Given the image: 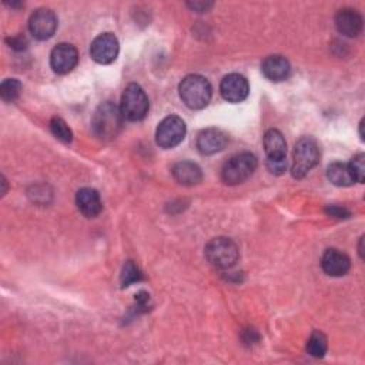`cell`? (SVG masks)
I'll list each match as a JSON object with an SVG mask.
<instances>
[{"instance_id": "cell-3", "label": "cell", "mask_w": 365, "mask_h": 365, "mask_svg": "<svg viewBox=\"0 0 365 365\" xmlns=\"http://www.w3.org/2000/svg\"><path fill=\"white\" fill-rule=\"evenodd\" d=\"M319 162V149L311 137H302L297 142L292 153L291 173L295 179L305 177Z\"/></svg>"}, {"instance_id": "cell-11", "label": "cell", "mask_w": 365, "mask_h": 365, "mask_svg": "<svg viewBox=\"0 0 365 365\" xmlns=\"http://www.w3.org/2000/svg\"><path fill=\"white\" fill-rule=\"evenodd\" d=\"M250 92L248 82L244 76L238 73L227 75L220 83V93L224 100L230 103H240L247 99Z\"/></svg>"}, {"instance_id": "cell-9", "label": "cell", "mask_w": 365, "mask_h": 365, "mask_svg": "<svg viewBox=\"0 0 365 365\" xmlns=\"http://www.w3.org/2000/svg\"><path fill=\"white\" fill-rule=\"evenodd\" d=\"M29 29L33 38L38 41H48L58 31V16L51 9H39L32 15L29 21Z\"/></svg>"}, {"instance_id": "cell-27", "label": "cell", "mask_w": 365, "mask_h": 365, "mask_svg": "<svg viewBox=\"0 0 365 365\" xmlns=\"http://www.w3.org/2000/svg\"><path fill=\"white\" fill-rule=\"evenodd\" d=\"M8 43L15 51H23V49L28 48V41H26V38L23 35H19V36H15V38H9Z\"/></svg>"}, {"instance_id": "cell-5", "label": "cell", "mask_w": 365, "mask_h": 365, "mask_svg": "<svg viewBox=\"0 0 365 365\" xmlns=\"http://www.w3.org/2000/svg\"><path fill=\"white\" fill-rule=\"evenodd\" d=\"M207 260L220 270H228L236 265L240 257L237 244L227 237H216L206 245Z\"/></svg>"}, {"instance_id": "cell-17", "label": "cell", "mask_w": 365, "mask_h": 365, "mask_svg": "<svg viewBox=\"0 0 365 365\" xmlns=\"http://www.w3.org/2000/svg\"><path fill=\"white\" fill-rule=\"evenodd\" d=\"M267 160H287V143L281 132L271 129L264 134Z\"/></svg>"}, {"instance_id": "cell-10", "label": "cell", "mask_w": 365, "mask_h": 365, "mask_svg": "<svg viewBox=\"0 0 365 365\" xmlns=\"http://www.w3.org/2000/svg\"><path fill=\"white\" fill-rule=\"evenodd\" d=\"M79 62V53L73 45L60 43L51 53V66L58 75L70 73Z\"/></svg>"}, {"instance_id": "cell-15", "label": "cell", "mask_w": 365, "mask_h": 365, "mask_svg": "<svg viewBox=\"0 0 365 365\" xmlns=\"http://www.w3.org/2000/svg\"><path fill=\"white\" fill-rule=\"evenodd\" d=\"M76 204H78L79 211L88 218H93V217L99 216L103 208L100 194L95 189H90V187H85L78 191Z\"/></svg>"}, {"instance_id": "cell-24", "label": "cell", "mask_w": 365, "mask_h": 365, "mask_svg": "<svg viewBox=\"0 0 365 365\" xmlns=\"http://www.w3.org/2000/svg\"><path fill=\"white\" fill-rule=\"evenodd\" d=\"M349 170L354 176V180L355 183H364V179H365V154H358L355 156L349 163Z\"/></svg>"}, {"instance_id": "cell-26", "label": "cell", "mask_w": 365, "mask_h": 365, "mask_svg": "<svg viewBox=\"0 0 365 365\" xmlns=\"http://www.w3.org/2000/svg\"><path fill=\"white\" fill-rule=\"evenodd\" d=\"M325 211H327L328 216L335 217V218H348L351 216L349 210H347L344 207H339V206H328Z\"/></svg>"}, {"instance_id": "cell-13", "label": "cell", "mask_w": 365, "mask_h": 365, "mask_svg": "<svg viewBox=\"0 0 365 365\" xmlns=\"http://www.w3.org/2000/svg\"><path fill=\"white\" fill-rule=\"evenodd\" d=\"M228 137L218 129H206L197 137V149L201 154L211 156L226 149Z\"/></svg>"}, {"instance_id": "cell-6", "label": "cell", "mask_w": 365, "mask_h": 365, "mask_svg": "<svg viewBox=\"0 0 365 365\" xmlns=\"http://www.w3.org/2000/svg\"><path fill=\"white\" fill-rule=\"evenodd\" d=\"M149 97L146 92L136 83L129 85L122 96V115L129 122H140L149 113Z\"/></svg>"}, {"instance_id": "cell-16", "label": "cell", "mask_w": 365, "mask_h": 365, "mask_svg": "<svg viewBox=\"0 0 365 365\" xmlns=\"http://www.w3.org/2000/svg\"><path fill=\"white\" fill-rule=\"evenodd\" d=\"M261 72L271 82H282L288 79L291 73V66L284 56L274 55V56H268L263 62Z\"/></svg>"}, {"instance_id": "cell-2", "label": "cell", "mask_w": 365, "mask_h": 365, "mask_svg": "<svg viewBox=\"0 0 365 365\" xmlns=\"http://www.w3.org/2000/svg\"><path fill=\"white\" fill-rule=\"evenodd\" d=\"M122 110L112 102H106L97 107L92 119V129L102 140H113L119 134L123 125Z\"/></svg>"}, {"instance_id": "cell-21", "label": "cell", "mask_w": 365, "mask_h": 365, "mask_svg": "<svg viewBox=\"0 0 365 365\" xmlns=\"http://www.w3.org/2000/svg\"><path fill=\"white\" fill-rule=\"evenodd\" d=\"M22 93V83L18 79H6L0 85V97L5 103H14Z\"/></svg>"}, {"instance_id": "cell-14", "label": "cell", "mask_w": 365, "mask_h": 365, "mask_svg": "<svg viewBox=\"0 0 365 365\" xmlns=\"http://www.w3.org/2000/svg\"><path fill=\"white\" fill-rule=\"evenodd\" d=\"M335 26L337 31L347 38H356L362 32V18L361 15L354 9H341L335 16Z\"/></svg>"}, {"instance_id": "cell-12", "label": "cell", "mask_w": 365, "mask_h": 365, "mask_svg": "<svg viewBox=\"0 0 365 365\" xmlns=\"http://www.w3.org/2000/svg\"><path fill=\"white\" fill-rule=\"evenodd\" d=\"M321 267L329 277H342L349 271L351 260L345 253L337 248H329L322 254Z\"/></svg>"}, {"instance_id": "cell-29", "label": "cell", "mask_w": 365, "mask_h": 365, "mask_svg": "<svg viewBox=\"0 0 365 365\" xmlns=\"http://www.w3.org/2000/svg\"><path fill=\"white\" fill-rule=\"evenodd\" d=\"M362 241H364V237H361V240H359V248H358V253H359L361 258H364V251H362Z\"/></svg>"}, {"instance_id": "cell-19", "label": "cell", "mask_w": 365, "mask_h": 365, "mask_svg": "<svg viewBox=\"0 0 365 365\" xmlns=\"http://www.w3.org/2000/svg\"><path fill=\"white\" fill-rule=\"evenodd\" d=\"M327 177L334 186L338 187H349L355 183L349 166L344 163H332L331 166H328Z\"/></svg>"}, {"instance_id": "cell-4", "label": "cell", "mask_w": 365, "mask_h": 365, "mask_svg": "<svg viewBox=\"0 0 365 365\" xmlns=\"http://www.w3.org/2000/svg\"><path fill=\"white\" fill-rule=\"evenodd\" d=\"M257 157L251 153H240L233 156L221 170V179L228 186H237L248 180L257 170Z\"/></svg>"}, {"instance_id": "cell-23", "label": "cell", "mask_w": 365, "mask_h": 365, "mask_svg": "<svg viewBox=\"0 0 365 365\" xmlns=\"http://www.w3.org/2000/svg\"><path fill=\"white\" fill-rule=\"evenodd\" d=\"M143 280V274L139 270V267L133 263V261H127L123 267L122 275H120V281H122V287H130L134 282H140Z\"/></svg>"}, {"instance_id": "cell-18", "label": "cell", "mask_w": 365, "mask_h": 365, "mask_svg": "<svg viewBox=\"0 0 365 365\" xmlns=\"http://www.w3.org/2000/svg\"><path fill=\"white\" fill-rule=\"evenodd\" d=\"M173 177L181 186H196L203 180L201 169L193 162H180L173 167Z\"/></svg>"}, {"instance_id": "cell-22", "label": "cell", "mask_w": 365, "mask_h": 365, "mask_svg": "<svg viewBox=\"0 0 365 365\" xmlns=\"http://www.w3.org/2000/svg\"><path fill=\"white\" fill-rule=\"evenodd\" d=\"M51 130H52V134L62 143H70L73 140V133L70 127L60 117H53L51 120Z\"/></svg>"}, {"instance_id": "cell-8", "label": "cell", "mask_w": 365, "mask_h": 365, "mask_svg": "<svg viewBox=\"0 0 365 365\" xmlns=\"http://www.w3.org/2000/svg\"><path fill=\"white\" fill-rule=\"evenodd\" d=\"M119 41L113 33H103L97 36L90 46V56L99 65H110L117 59Z\"/></svg>"}, {"instance_id": "cell-7", "label": "cell", "mask_w": 365, "mask_h": 365, "mask_svg": "<svg viewBox=\"0 0 365 365\" xmlns=\"http://www.w3.org/2000/svg\"><path fill=\"white\" fill-rule=\"evenodd\" d=\"M186 137V123L179 116L166 117L157 127L156 142L162 149H173Z\"/></svg>"}, {"instance_id": "cell-25", "label": "cell", "mask_w": 365, "mask_h": 365, "mask_svg": "<svg viewBox=\"0 0 365 365\" xmlns=\"http://www.w3.org/2000/svg\"><path fill=\"white\" fill-rule=\"evenodd\" d=\"M267 169L271 174L281 176L287 169V160H267Z\"/></svg>"}, {"instance_id": "cell-1", "label": "cell", "mask_w": 365, "mask_h": 365, "mask_svg": "<svg viewBox=\"0 0 365 365\" xmlns=\"http://www.w3.org/2000/svg\"><path fill=\"white\" fill-rule=\"evenodd\" d=\"M179 93L187 107L200 110L208 106L213 96V89L206 78L200 75H190L181 80Z\"/></svg>"}, {"instance_id": "cell-28", "label": "cell", "mask_w": 365, "mask_h": 365, "mask_svg": "<svg viewBox=\"0 0 365 365\" xmlns=\"http://www.w3.org/2000/svg\"><path fill=\"white\" fill-rule=\"evenodd\" d=\"M187 5H189V8H191L196 12H200V14L207 12L213 6V4H208V2H191Z\"/></svg>"}, {"instance_id": "cell-20", "label": "cell", "mask_w": 365, "mask_h": 365, "mask_svg": "<svg viewBox=\"0 0 365 365\" xmlns=\"http://www.w3.org/2000/svg\"><path fill=\"white\" fill-rule=\"evenodd\" d=\"M328 349L327 337L321 331H314L307 341V352L314 358H322Z\"/></svg>"}]
</instances>
